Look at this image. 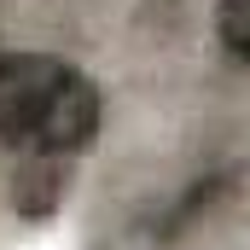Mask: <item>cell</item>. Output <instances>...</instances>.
Wrapping results in <instances>:
<instances>
[{
  "label": "cell",
  "mask_w": 250,
  "mask_h": 250,
  "mask_svg": "<svg viewBox=\"0 0 250 250\" xmlns=\"http://www.w3.org/2000/svg\"><path fill=\"white\" fill-rule=\"evenodd\" d=\"M215 29H221V47L239 64H250V0H221L215 6Z\"/></svg>",
  "instance_id": "2"
},
{
  "label": "cell",
  "mask_w": 250,
  "mask_h": 250,
  "mask_svg": "<svg viewBox=\"0 0 250 250\" xmlns=\"http://www.w3.org/2000/svg\"><path fill=\"white\" fill-rule=\"evenodd\" d=\"M99 128V87L59 53H0V140L12 151L70 157Z\"/></svg>",
  "instance_id": "1"
}]
</instances>
